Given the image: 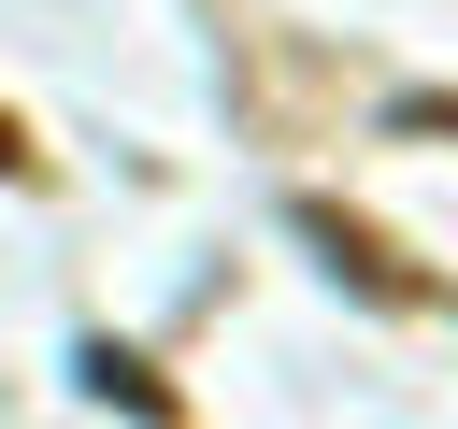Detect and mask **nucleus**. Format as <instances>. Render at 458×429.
<instances>
[{
	"mask_svg": "<svg viewBox=\"0 0 458 429\" xmlns=\"http://www.w3.org/2000/svg\"><path fill=\"white\" fill-rule=\"evenodd\" d=\"M86 400H129V415H172V386H157L143 358H114V343H86Z\"/></svg>",
	"mask_w": 458,
	"mask_h": 429,
	"instance_id": "nucleus-2",
	"label": "nucleus"
},
{
	"mask_svg": "<svg viewBox=\"0 0 458 429\" xmlns=\"http://www.w3.org/2000/svg\"><path fill=\"white\" fill-rule=\"evenodd\" d=\"M0 172H29V129H14V114H0Z\"/></svg>",
	"mask_w": 458,
	"mask_h": 429,
	"instance_id": "nucleus-3",
	"label": "nucleus"
},
{
	"mask_svg": "<svg viewBox=\"0 0 458 429\" xmlns=\"http://www.w3.org/2000/svg\"><path fill=\"white\" fill-rule=\"evenodd\" d=\"M301 229H315V243H329V272H358L372 300H415V272H401V257H386V243L358 229V214H329V200H301Z\"/></svg>",
	"mask_w": 458,
	"mask_h": 429,
	"instance_id": "nucleus-1",
	"label": "nucleus"
}]
</instances>
